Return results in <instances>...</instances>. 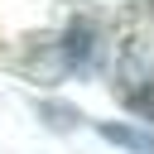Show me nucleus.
<instances>
[{
	"label": "nucleus",
	"instance_id": "f257e3e1",
	"mask_svg": "<svg viewBox=\"0 0 154 154\" xmlns=\"http://www.w3.org/2000/svg\"><path fill=\"white\" fill-rule=\"evenodd\" d=\"M63 58H67V67H77V72L91 67V58H96V29H91L87 19L63 34Z\"/></svg>",
	"mask_w": 154,
	"mask_h": 154
},
{
	"label": "nucleus",
	"instance_id": "7ed1b4c3",
	"mask_svg": "<svg viewBox=\"0 0 154 154\" xmlns=\"http://www.w3.org/2000/svg\"><path fill=\"white\" fill-rule=\"evenodd\" d=\"M43 116H53V125H72V120H82V116L67 111V106H43Z\"/></svg>",
	"mask_w": 154,
	"mask_h": 154
},
{
	"label": "nucleus",
	"instance_id": "f03ea898",
	"mask_svg": "<svg viewBox=\"0 0 154 154\" xmlns=\"http://www.w3.org/2000/svg\"><path fill=\"white\" fill-rule=\"evenodd\" d=\"M96 130H101V135H106L111 144H125V149H135V154H149V149H154V140H149V135H140V130H130V125H116V120H101Z\"/></svg>",
	"mask_w": 154,
	"mask_h": 154
}]
</instances>
